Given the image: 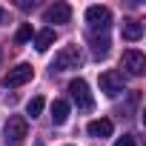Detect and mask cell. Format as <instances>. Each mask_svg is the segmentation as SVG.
I'll use <instances>...</instances> for the list:
<instances>
[{"mask_svg":"<svg viewBox=\"0 0 146 146\" xmlns=\"http://www.w3.org/2000/svg\"><path fill=\"white\" fill-rule=\"evenodd\" d=\"M69 95H72V100L78 103V109H83V112H92V106H95V98H92V92H89V83L83 80V78H75L69 83Z\"/></svg>","mask_w":146,"mask_h":146,"instance_id":"obj_3","label":"cell"},{"mask_svg":"<svg viewBox=\"0 0 146 146\" xmlns=\"http://www.w3.org/2000/svg\"><path fill=\"white\" fill-rule=\"evenodd\" d=\"M17 6H20V9H32V6H35V0H17Z\"/></svg>","mask_w":146,"mask_h":146,"instance_id":"obj_17","label":"cell"},{"mask_svg":"<svg viewBox=\"0 0 146 146\" xmlns=\"http://www.w3.org/2000/svg\"><path fill=\"white\" fill-rule=\"evenodd\" d=\"M80 66H83V52L78 46H63L52 60V72H69V69H80Z\"/></svg>","mask_w":146,"mask_h":146,"instance_id":"obj_2","label":"cell"},{"mask_svg":"<svg viewBox=\"0 0 146 146\" xmlns=\"http://www.w3.org/2000/svg\"><path fill=\"white\" fill-rule=\"evenodd\" d=\"M140 37H143V23H140V20H126V23H123V40L135 43V40H140Z\"/></svg>","mask_w":146,"mask_h":146,"instance_id":"obj_11","label":"cell"},{"mask_svg":"<svg viewBox=\"0 0 146 146\" xmlns=\"http://www.w3.org/2000/svg\"><path fill=\"white\" fill-rule=\"evenodd\" d=\"M86 132H89L92 137H109V135L115 132V126H112L109 117H98V120H92V123L86 126Z\"/></svg>","mask_w":146,"mask_h":146,"instance_id":"obj_9","label":"cell"},{"mask_svg":"<svg viewBox=\"0 0 146 146\" xmlns=\"http://www.w3.org/2000/svg\"><path fill=\"white\" fill-rule=\"evenodd\" d=\"M115 146H135V137H132V135H123V137L115 140Z\"/></svg>","mask_w":146,"mask_h":146,"instance_id":"obj_16","label":"cell"},{"mask_svg":"<svg viewBox=\"0 0 146 146\" xmlns=\"http://www.w3.org/2000/svg\"><path fill=\"white\" fill-rule=\"evenodd\" d=\"M100 92L106 95V98H117L120 92H123V75L120 72H103L100 75Z\"/></svg>","mask_w":146,"mask_h":146,"instance_id":"obj_7","label":"cell"},{"mask_svg":"<svg viewBox=\"0 0 146 146\" xmlns=\"http://www.w3.org/2000/svg\"><path fill=\"white\" fill-rule=\"evenodd\" d=\"M15 40H17V43H26V40H32V23H23V26L17 29Z\"/></svg>","mask_w":146,"mask_h":146,"instance_id":"obj_15","label":"cell"},{"mask_svg":"<svg viewBox=\"0 0 146 146\" xmlns=\"http://www.w3.org/2000/svg\"><path fill=\"white\" fill-rule=\"evenodd\" d=\"M86 23L92 26V32H106L109 26H112V12H109V6H89L86 9Z\"/></svg>","mask_w":146,"mask_h":146,"instance_id":"obj_4","label":"cell"},{"mask_svg":"<svg viewBox=\"0 0 146 146\" xmlns=\"http://www.w3.org/2000/svg\"><path fill=\"white\" fill-rule=\"evenodd\" d=\"M43 103H46V100H43L40 95H37V98H32V100L26 103V115H29L32 120H35V117H40V112H43Z\"/></svg>","mask_w":146,"mask_h":146,"instance_id":"obj_14","label":"cell"},{"mask_svg":"<svg viewBox=\"0 0 146 146\" xmlns=\"http://www.w3.org/2000/svg\"><path fill=\"white\" fill-rule=\"evenodd\" d=\"M0 60H3V52H0Z\"/></svg>","mask_w":146,"mask_h":146,"instance_id":"obj_19","label":"cell"},{"mask_svg":"<svg viewBox=\"0 0 146 146\" xmlns=\"http://www.w3.org/2000/svg\"><path fill=\"white\" fill-rule=\"evenodd\" d=\"M89 43H92V52H95V57H106L109 54V37H106V32L103 35H89Z\"/></svg>","mask_w":146,"mask_h":146,"instance_id":"obj_10","label":"cell"},{"mask_svg":"<svg viewBox=\"0 0 146 146\" xmlns=\"http://www.w3.org/2000/svg\"><path fill=\"white\" fill-rule=\"evenodd\" d=\"M120 66L129 72L132 78H140L143 72H146V57H143V52H137V49H126L123 57H120Z\"/></svg>","mask_w":146,"mask_h":146,"instance_id":"obj_5","label":"cell"},{"mask_svg":"<svg viewBox=\"0 0 146 146\" xmlns=\"http://www.w3.org/2000/svg\"><path fill=\"white\" fill-rule=\"evenodd\" d=\"M26 137H29V123H26V117L12 115V117L6 120V126H3V143H6V146H20Z\"/></svg>","mask_w":146,"mask_h":146,"instance_id":"obj_1","label":"cell"},{"mask_svg":"<svg viewBox=\"0 0 146 146\" xmlns=\"http://www.w3.org/2000/svg\"><path fill=\"white\" fill-rule=\"evenodd\" d=\"M32 78H35V69H32L29 63H17L15 69H9V75L3 78V86H6V89H15V86L29 83Z\"/></svg>","mask_w":146,"mask_h":146,"instance_id":"obj_6","label":"cell"},{"mask_svg":"<svg viewBox=\"0 0 146 146\" xmlns=\"http://www.w3.org/2000/svg\"><path fill=\"white\" fill-rule=\"evenodd\" d=\"M52 43H54V29H43V32H37V37H35L37 52H46Z\"/></svg>","mask_w":146,"mask_h":146,"instance_id":"obj_13","label":"cell"},{"mask_svg":"<svg viewBox=\"0 0 146 146\" xmlns=\"http://www.w3.org/2000/svg\"><path fill=\"white\" fill-rule=\"evenodd\" d=\"M69 120V103L66 100H54L52 103V123L54 126H63Z\"/></svg>","mask_w":146,"mask_h":146,"instance_id":"obj_12","label":"cell"},{"mask_svg":"<svg viewBox=\"0 0 146 146\" xmlns=\"http://www.w3.org/2000/svg\"><path fill=\"white\" fill-rule=\"evenodd\" d=\"M6 20H9V15H6V12H3V9H0V26H3V23H6Z\"/></svg>","mask_w":146,"mask_h":146,"instance_id":"obj_18","label":"cell"},{"mask_svg":"<svg viewBox=\"0 0 146 146\" xmlns=\"http://www.w3.org/2000/svg\"><path fill=\"white\" fill-rule=\"evenodd\" d=\"M69 17H72V6L69 3H54V6H49L43 12L46 23H69Z\"/></svg>","mask_w":146,"mask_h":146,"instance_id":"obj_8","label":"cell"}]
</instances>
